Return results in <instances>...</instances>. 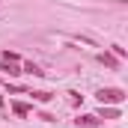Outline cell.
I'll list each match as a JSON object with an SVG mask.
<instances>
[{"label":"cell","mask_w":128,"mask_h":128,"mask_svg":"<svg viewBox=\"0 0 128 128\" xmlns=\"http://www.w3.org/2000/svg\"><path fill=\"white\" fill-rule=\"evenodd\" d=\"M96 98L101 101V104H122V101H125V92L116 90V86H104V90L96 92Z\"/></svg>","instance_id":"6da1fadb"},{"label":"cell","mask_w":128,"mask_h":128,"mask_svg":"<svg viewBox=\"0 0 128 128\" xmlns=\"http://www.w3.org/2000/svg\"><path fill=\"white\" fill-rule=\"evenodd\" d=\"M12 110H15L18 116H27V113H30V107H27V104H12Z\"/></svg>","instance_id":"52a82bcc"},{"label":"cell","mask_w":128,"mask_h":128,"mask_svg":"<svg viewBox=\"0 0 128 128\" xmlns=\"http://www.w3.org/2000/svg\"><path fill=\"white\" fill-rule=\"evenodd\" d=\"M24 72H30V74H36V78H42V74H45L39 66H33V63H27V66H24Z\"/></svg>","instance_id":"5b68a950"},{"label":"cell","mask_w":128,"mask_h":128,"mask_svg":"<svg viewBox=\"0 0 128 128\" xmlns=\"http://www.w3.org/2000/svg\"><path fill=\"white\" fill-rule=\"evenodd\" d=\"M0 72H6L9 78H15V74H21V68H18V66H15V63H6V60H3V66H0Z\"/></svg>","instance_id":"3957f363"},{"label":"cell","mask_w":128,"mask_h":128,"mask_svg":"<svg viewBox=\"0 0 128 128\" xmlns=\"http://www.w3.org/2000/svg\"><path fill=\"white\" fill-rule=\"evenodd\" d=\"M101 63L107 66V68H119V60H116L113 54H101Z\"/></svg>","instance_id":"277c9868"},{"label":"cell","mask_w":128,"mask_h":128,"mask_svg":"<svg viewBox=\"0 0 128 128\" xmlns=\"http://www.w3.org/2000/svg\"><path fill=\"white\" fill-rule=\"evenodd\" d=\"M113 57L122 60V57H125V48H122V45H113Z\"/></svg>","instance_id":"ba28073f"},{"label":"cell","mask_w":128,"mask_h":128,"mask_svg":"<svg viewBox=\"0 0 128 128\" xmlns=\"http://www.w3.org/2000/svg\"><path fill=\"white\" fill-rule=\"evenodd\" d=\"M96 125H98V116H92V113H86V116L78 119V128H96Z\"/></svg>","instance_id":"7a4b0ae2"},{"label":"cell","mask_w":128,"mask_h":128,"mask_svg":"<svg viewBox=\"0 0 128 128\" xmlns=\"http://www.w3.org/2000/svg\"><path fill=\"white\" fill-rule=\"evenodd\" d=\"M3 60H6V63H18V60H21V57H18V54H15V51H3Z\"/></svg>","instance_id":"8992f818"},{"label":"cell","mask_w":128,"mask_h":128,"mask_svg":"<svg viewBox=\"0 0 128 128\" xmlns=\"http://www.w3.org/2000/svg\"><path fill=\"white\" fill-rule=\"evenodd\" d=\"M101 116H107V119H116V116H119V110H113V107H107V110H101Z\"/></svg>","instance_id":"9c48e42d"}]
</instances>
